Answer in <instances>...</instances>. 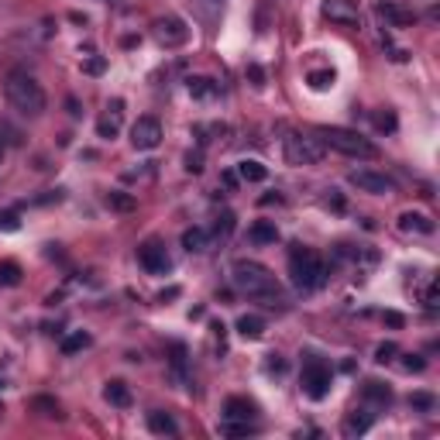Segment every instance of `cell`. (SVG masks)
I'll return each mask as SVG.
<instances>
[{"instance_id": "obj_11", "label": "cell", "mask_w": 440, "mask_h": 440, "mask_svg": "<svg viewBox=\"0 0 440 440\" xmlns=\"http://www.w3.org/2000/svg\"><path fill=\"white\" fill-rule=\"evenodd\" d=\"M351 186H358L362 193H375V196H386V193H396V182L388 179L386 172H371V169H355L347 176Z\"/></svg>"}, {"instance_id": "obj_45", "label": "cell", "mask_w": 440, "mask_h": 440, "mask_svg": "<svg viewBox=\"0 0 440 440\" xmlns=\"http://www.w3.org/2000/svg\"><path fill=\"white\" fill-rule=\"evenodd\" d=\"M4 152H7V145H4V138H0V162H4Z\"/></svg>"}, {"instance_id": "obj_39", "label": "cell", "mask_w": 440, "mask_h": 440, "mask_svg": "<svg viewBox=\"0 0 440 440\" xmlns=\"http://www.w3.org/2000/svg\"><path fill=\"white\" fill-rule=\"evenodd\" d=\"M375 128L379 131H396V117H392V114H375Z\"/></svg>"}, {"instance_id": "obj_35", "label": "cell", "mask_w": 440, "mask_h": 440, "mask_svg": "<svg viewBox=\"0 0 440 440\" xmlns=\"http://www.w3.org/2000/svg\"><path fill=\"white\" fill-rule=\"evenodd\" d=\"M423 307H427V310H437V307H440V289H437V283L427 285V292H423Z\"/></svg>"}, {"instance_id": "obj_32", "label": "cell", "mask_w": 440, "mask_h": 440, "mask_svg": "<svg viewBox=\"0 0 440 440\" xmlns=\"http://www.w3.org/2000/svg\"><path fill=\"white\" fill-rule=\"evenodd\" d=\"M196 7H200V14H203V21H217V14H220V7H224V0H196Z\"/></svg>"}, {"instance_id": "obj_46", "label": "cell", "mask_w": 440, "mask_h": 440, "mask_svg": "<svg viewBox=\"0 0 440 440\" xmlns=\"http://www.w3.org/2000/svg\"><path fill=\"white\" fill-rule=\"evenodd\" d=\"M4 386H7V379H4V375H0V388H4Z\"/></svg>"}, {"instance_id": "obj_15", "label": "cell", "mask_w": 440, "mask_h": 440, "mask_svg": "<svg viewBox=\"0 0 440 440\" xmlns=\"http://www.w3.org/2000/svg\"><path fill=\"white\" fill-rule=\"evenodd\" d=\"M399 231H406V234H434V220H430L427 213H413V210H406V213L399 217Z\"/></svg>"}, {"instance_id": "obj_18", "label": "cell", "mask_w": 440, "mask_h": 440, "mask_svg": "<svg viewBox=\"0 0 440 440\" xmlns=\"http://www.w3.org/2000/svg\"><path fill=\"white\" fill-rule=\"evenodd\" d=\"M104 399L110 403V406H121V410H128V406H131V388H128V382H121V379L107 382Z\"/></svg>"}, {"instance_id": "obj_22", "label": "cell", "mask_w": 440, "mask_h": 440, "mask_svg": "<svg viewBox=\"0 0 440 440\" xmlns=\"http://www.w3.org/2000/svg\"><path fill=\"white\" fill-rule=\"evenodd\" d=\"M265 176H268V169H265L261 162H255V158H244V162H237V179H244V182H265Z\"/></svg>"}, {"instance_id": "obj_16", "label": "cell", "mask_w": 440, "mask_h": 440, "mask_svg": "<svg viewBox=\"0 0 440 440\" xmlns=\"http://www.w3.org/2000/svg\"><path fill=\"white\" fill-rule=\"evenodd\" d=\"M224 420H255V403L244 396H231L224 403Z\"/></svg>"}, {"instance_id": "obj_19", "label": "cell", "mask_w": 440, "mask_h": 440, "mask_svg": "<svg viewBox=\"0 0 440 440\" xmlns=\"http://www.w3.org/2000/svg\"><path fill=\"white\" fill-rule=\"evenodd\" d=\"M220 434L224 437H251V434H258V423L255 420H224Z\"/></svg>"}, {"instance_id": "obj_4", "label": "cell", "mask_w": 440, "mask_h": 440, "mask_svg": "<svg viewBox=\"0 0 440 440\" xmlns=\"http://www.w3.org/2000/svg\"><path fill=\"white\" fill-rule=\"evenodd\" d=\"M316 138H320L327 148H334V152H340V155H347V158H375V155H379V148H375L368 138H362L358 131L323 128Z\"/></svg>"}, {"instance_id": "obj_23", "label": "cell", "mask_w": 440, "mask_h": 440, "mask_svg": "<svg viewBox=\"0 0 440 440\" xmlns=\"http://www.w3.org/2000/svg\"><path fill=\"white\" fill-rule=\"evenodd\" d=\"M104 200H107V207L117 210V213H134V210H138V196H131V193H121V189L107 193Z\"/></svg>"}, {"instance_id": "obj_13", "label": "cell", "mask_w": 440, "mask_h": 440, "mask_svg": "<svg viewBox=\"0 0 440 440\" xmlns=\"http://www.w3.org/2000/svg\"><path fill=\"white\" fill-rule=\"evenodd\" d=\"M121 121H124V104L114 100V104L107 107L104 117L97 121V134H100V138H114V134L121 131Z\"/></svg>"}, {"instance_id": "obj_24", "label": "cell", "mask_w": 440, "mask_h": 440, "mask_svg": "<svg viewBox=\"0 0 440 440\" xmlns=\"http://www.w3.org/2000/svg\"><path fill=\"white\" fill-rule=\"evenodd\" d=\"M364 399H368V403H375V406H388V403H392V388L388 386H382V382H375V379H371V382H364Z\"/></svg>"}, {"instance_id": "obj_5", "label": "cell", "mask_w": 440, "mask_h": 440, "mask_svg": "<svg viewBox=\"0 0 440 440\" xmlns=\"http://www.w3.org/2000/svg\"><path fill=\"white\" fill-rule=\"evenodd\" d=\"M323 155H327V145L313 134L292 131L285 138V162L289 165H316V162H323Z\"/></svg>"}, {"instance_id": "obj_44", "label": "cell", "mask_w": 440, "mask_h": 440, "mask_svg": "<svg viewBox=\"0 0 440 440\" xmlns=\"http://www.w3.org/2000/svg\"><path fill=\"white\" fill-rule=\"evenodd\" d=\"M285 364L279 362V355H272V362H268V371H283Z\"/></svg>"}, {"instance_id": "obj_21", "label": "cell", "mask_w": 440, "mask_h": 440, "mask_svg": "<svg viewBox=\"0 0 440 440\" xmlns=\"http://www.w3.org/2000/svg\"><path fill=\"white\" fill-rule=\"evenodd\" d=\"M237 334L244 337V340H258L265 334V320L255 316V313H244L241 320H237Z\"/></svg>"}, {"instance_id": "obj_29", "label": "cell", "mask_w": 440, "mask_h": 440, "mask_svg": "<svg viewBox=\"0 0 440 440\" xmlns=\"http://www.w3.org/2000/svg\"><path fill=\"white\" fill-rule=\"evenodd\" d=\"M31 410H35L38 416H49V420H52V416L55 420L62 416L59 413V403H55L52 396H35V399H31Z\"/></svg>"}, {"instance_id": "obj_38", "label": "cell", "mask_w": 440, "mask_h": 440, "mask_svg": "<svg viewBox=\"0 0 440 440\" xmlns=\"http://www.w3.org/2000/svg\"><path fill=\"white\" fill-rule=\"evenodd\" d=\"M403 368H406V371H423L427 362H423L420 355H406V358H403Z\"/></svg>"}, {"instance_id": "obj_8", "label": "cell", "mask_w": 440, "mask_h": 440, "mask_svg": "<svg viewBox=\"0 0 440 440\" xmlns=\"http://www.w3.org/2000/svg\"><path fill=\"white\" fill-rule=\"evenodd\" d=\"M131 145H134L138 152L158 148V145H162V124H158V117H138L134 128H131Z\"/></svg>"}, {"instance_id": "obj_10", "label": "cell", "mask_w": 440, "mask_h": 440, "mask_svg": "<svg viewBox=\"0 0 440 440\" xmlns=\"http://www.w3.org/2000/svg\"><path fill=\"white\" fill-rule=\"evenodd\" d=\"M323 18L327 21H334L340 28H358L362 25V11H358V4L355 0H323Z\"/></svg>"}, {"instance_id": "obj_7", "label": "cell", "mask_w": 440, "mask_h": 440, "mask_svg": "<svg viewBox=\"0 0 440 440\" xmlns=\"http://www.w3.org/2000/svg\"><path fill=\"white\" fill-rule=\"evenodd\" d=\"M152 28H155V42L162 45V49H179V45H186V42H189V28H186V21H182V18H176V14H169V18H158Z\"/></svg>"}, {"instance_id": "obj_9", "label": "cell", "mask_w": 440, "mask_h": 440, "mask_svg": "<svg viewBox=\"0 0 440 440\" xmlns=\"http://www.w3.org/2000/svg\"><path fill=\"white\" fill-rule=\"evenodd\" d=\"M138 261H141V268H145L148 275H169V272H172V258H169V251H165L158 241L141 244V248H138Z\"/></svg>"}, {"instance_id": "obj_17", "label": "cell", "mask_w": 440, "mask_h": 440, "mask_svg": "<svg viewBox=\"0 0 440 440\" xmlns=\"http://www.w3.org/2000/svg\"><path fill=\"white\" fill-rule=\"evenodd\" d=\"M148 430L158 434V437H176V434H179V423L169 413H158L155 410V413H148Z\"/></svg>"}, {"instance_id": "obj_36", "label": "cell", "mask_w": 440, "mask_h": 440, "mask_svg": "<svg viewBox=\"0 0 440 440\" xmlns=\"http://www.w3.org/2000/svg\"><path fill=\"white\" fill-rule=\"evenodd\" d=\"M104 69H107V59H104V55H93L90 62H83V73H90V76H100Z\"/></svg>"}, {"instance_id": "obj_12", "label": "cell", "mask_w": 440, "mask_h": 440, "mask_svg": "<svg viewBox=\"0 0 440 440\" xmlns=\"http://www.w3.org/2000/svg\"><path fill=\"white\" fill-rule=\"evenodd\" d=\"M375 11H379V18H382L388 28H413L416 25V11L396 4V0H379Z\"/></svg>"}, {"instance_id": "obj_14", "label": "cell", "mask_w": 440, "mask_h": 440, "mask_svg": "<svg viewBox=\"0 0 440 440\" xmlns=\"http://www.w3.org/2000/svg\"><path fill=\"white\" fill-rule=\"evenodd\" d=\"M371 423H375V416L368 413V410H355V413H347L340 430H344V437H362V434L371 430Z\"/></svg>"}, {"instance_id": "obj_37", "label": "cell", "mask_w": 440, "mask_h": 440, "mask_svg": "<svg viewBox=\"0 0 440 440\" xmlns=\"http://www.w3.org/2000/svg\"><path fill=\"white\" fill-rule=\"evenodd\" d=\"M21 227V220H18V213H0V231H18Z\"/></svg>"}, {"instance_id": "obj_6", "label": "cell", "mask_w": 440, "mask_h": 440, "mask_svg": "<svg viewBox=\"0 0 440 440\" xmlns=\"http://www.w3.org/2000/svg\"><path fill=\"white\" fill-rule=\"evenodd\" d=\"M299 386L310 399H327V392L334 386V371L331 364L320 362V358H307L303 362V375H299Z\"/></svg>"}, {"instance_id": "obj_43", "label": "cell", "mask_w": 440, "mask_h": 440, "mask_svg": "<svg viewBox=\"0 0 440 440\" xmlns=\"http://www.w3.org/2000/svg\"><path fill=\"white\" fill-rule=\"evenodd\" d=\"M220 179H224V186H227V189H234V186H237V172H224Z\"/></svg>"}, {"instance_id": "obj_30", "label": "cell", "mask_w": 440, "mask_h": 440, "mask_svg": "<svg viewBox=\"0 0 440 440\" xmlns=\"http://www.w3.org/2000/svg\"><path fill=\"white\" fill-rule=\"evenodd\" d=\"M21 265L18 261H0V285H21Z\"/></svg>"}, {"instance_id": "obj_20", "label": "cell", "mask_w": 440, "mask_h": 440, "mask_svg": "<svg viewBox=\"0 0 440 440\" xmlns=\"http://www.w3.org/2000/svg\"><path fill=\"white\" fill-rule=\"evenodd\" d=\"M248 237H251L255 244H275V241H279V227H275L272 220H255Z\"/></svg>"}, {"instance_id": "obj_31", "label": "cell", "mask_w": 440, "mask_h": 440, "mask_svg": "<svg viewBox=\"0 0 440 440\" xmlns=\"http://www.w3.org/2000/svg\"><path fill=\"white\" fill-rule=\"evenodd\" d=\"M410 406L420 410V413H434V410H437V399H434L430 392H413V396H410Z\"/></svg>"}, {"instance_id": "obj_42", "label": "cell", "mask_w": 440, "mask_h": 440, "mask_svg": "<svg viewBox=\"0 0 440 440\" xmlns=\"http://www.w3.org/2000/svg\"><path fill=\"white\" fill-rule=\"evenodd\" d=\"M248 76H251V83H255V86H265V73H261L258 66H248Z\"/></svg>"}, {"instance_id": "obj_40", "label": "cell", "mask_w": 440, "mask_h": 440, "mask_svg": "<svg viewBox=\"0 0 440 440\" xmlns=\"http://www.w3.org/2000/svg\"><path fill=\"white\" fill-rule=\"evenodd\" d=\"M186 169H189V172H200V169H203V152H189V155H186Z\"/></svg>"}, {"instance_id": "obj_26", "label": "cell", "mask_w": 440, "mask_h": 440, "mask_svg": "<svg viewBox=\"0 0 440 440\" xmlns=\"http://www.w3.org/2000/svg\"><path fill=\"white\" fill-rule=\"evenodd\" d=\"M210 244V234L203 227H189V231H182V248L186 251H207Z\"/></svg>"}, {"instance_id": "obj_41", "label": "cell", "mask_w": 440, "mask_h": 440, "mask_svg": "<svg viewBox=\"0 0 440 440\" xmlns=\"http://www.w3.org/2000/svg\"><path fill=\"white\" fill-rule=\"evenodd\" d=\"M382 320H386L388 327H403L406 320H403V313H396V310H388V313H382Z\"/></svg>"}, {"instance_id": "obj_1", "label": "cell", "mask_w": 440, "mask_h": 440, "mask_svg": "<svg viewBox=\"0 0 440 440\" xmlns=\"http://www.w3.org/2000/svg\"><path fill=\"white\" fill-rule=\"evenodd\" d=\"M231 283L234 289L241 292V296H251V299H261V303H268V307H275V303H285L283 299V285L279 279L261 265V261H234L231 268Z\"/></svg>"}, {"instance_id": "obj_3", "label": "cell", "mask_w": 440, "mask_h": 440, "mask_svg": "<svg viewBox=\"0 0 440 440\" xmlns=\"http://www.w3.org/2000/svg\"><path fill=\"white\" fill-rule=\"evenodd\" d=\"M289 275H292V285L299 292H313V289H320V285L327 283V265H323V258L313 248L296 244L289 251Z\"/></svg>"}, {"instance_id": "obj_28", "label": "cell", "mask_w": 440, "mask_h": 440, "mask_svg": "<svg viewBox=\"0 0 440 440\" xmlns=\"http://www.w3.org/2000/svg\"><path fill=\"white\" fill-rule=\"evenodd\" d=\"M307 83H310V90H316V93H327L337 83V76H334V69H313L310 76H307Z\"/></svg>"}, {"instance_id": "obj_34", "label": "cell", "mask_w": 440, "mask_h": 440, "mask_svg": "<svg viewBox=\"0 0 440 440\" xmlns=\"http://www.w3.org/2000/svg\"><path fill=\"white\" fill-rule=\"evenodd\" d=\"M231 231H234V217H231V213H224V217H217V224H213L210 237H227Z\"/></svg>"}, {"instance_id": "obj_47", "label": "cell", "mask_w": 440, "mask_h": 440, "mask_svg": "<svg viewBox=\"0 0 440 440\" xmlns=\"http://www.w3.org/2000/svg\"><path fill=\"white\" fill-rule=\"evenodd\" d=\"M0 416H4V403H0Z\"/></svg>"}, {"instance_id": "obj_27", "label": "cell", "mask_w": 440, "mask_h": 440, "mask_svg": "<svg viewBox=\"0 0 440 440\" xmlns=\"http://www.w3.org/2000/svg\"><path fill=\"white\" fill-rule=\"evenodd\" d=\"M93 344V337L86 334V331H73V334L62 340V355H79V351H86Z\"/></svg>"}, {"instance_id": "obj_33", "label": "cell", "mask_w": 440, "mask_h": 440, "mask_svg": "<svg viewBox=\"0 0 440 440\" xmlns=\"http://www.w3.org/2000/svg\"><path fill=\"white\" fill-rule=\"evenodd\" d=\"M396 355H399V347H396L392 340H386V344H379V347H375V362H379V364L396 362Z\"/></svg>"}, {"instance_id": "obj_2", "label": "cell", "mask_w": 440, "mask_h": 440, "mask_svg": "<svg viewBox=\"0 0 440 440\" xmlns=\"http://www.w3.org/2000/svg\"><path fill=\"white\" fill-rule=\"evenodd\" d=\"M4 97H7V104L14 107L18 114H25V117L45 114V104H49L42 83L35 76H28V73H21V69H14V73L7 76V83H4Z\"/></svg>"}, {"instance_id": "obj_25", "label": "cell", "mask_w": 440, "mask_h": 440, "mask_svg": "<svg viewBox=\"0 0 440 440\" xmlns=\"http://www.w3.org/2000/svg\"><path fill=\"white\" fill-rule=\"evenodd\" d=\"M189 93H193L196 100H210V97L220 93V86H217L213 79H207V76H193L189 79Z\"/></svg>"}]
</instances>
